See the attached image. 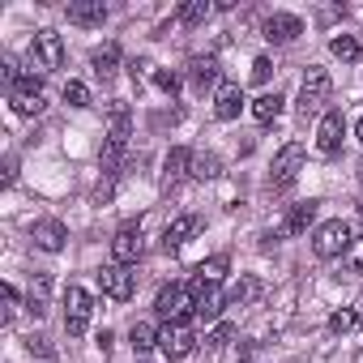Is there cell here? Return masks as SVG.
<instances>
[{"label":"cell","mask_w":363,"mask_h":363,"mask_svg":"<svg viewBox=\"0 0 363 363\" xmlns=\"http://www.w3.org/2000/svg\"><path fill=\"white\" fill-rule=\"evenodd\" d=\"M158 350H162L167 359H189V354L197 350L193 325H189V320H171V325H162V329H158Z\"/></svg>","instance_id":"cell-5"},{"label":"cell","mask_w":363,"mask_h":363,"mask_svg":"<svg viewBox=\"0 0 363 363\" xmlns=\"http://www.w3.org/2000/svg\"><path fill=\"white\" fill-rule=\"evenodd\" d=\"M193 291H197L193 316L197 320H218L223 308H227V291H218V282H197V278H193Z\"/></svg>","instance_id":"cell-12"},{"label":"cell","mask_w":363,"mask_h":363,"mask_svg":"<svg viewBox=\"0 0 363 363\" xmlns=\"http://www.w3.org/2000/svg\"><path fill=\"white\" fill-rule=\"evenodd\" d=\"M252 116H257V124L278 120V116H282V94H261V99L252 103Z\"/></svg>","instance_id":"cell-26"},{"label":"cell","mask_w":363,"mask_h":363,"mask_svg":"<svg viewBox=\"0 0 363 363\" xmlns=\"http://www.w3.org/2000/svg\"><path fill=\"white\" fill-rule=\"evenodd\" d=\"M48 291H52V282H48V274H35V286H30V295H26V312L39 320V316H48Z\"/></svg>","instance_id":"cell-23"},{"label":"cell","mask_w":363,"mask_h":363,"mask_svg":"<svg viewBox=\"0 0 363 363\" xmlns=\"http://www.w3.org/2000/svg\"><path fill=\"white\" fill-rule=\"evenodd\" d=\"M65 18L73 26H82V30H94V26L107 22V5H103V0H73V5L65 9Z\"/></svg>","instance_id":"cell-17"},{"label":"cell","mask_w":363,"mask_h":363,"mask_svg":"<svg viewBox=\"0 0 363 363\" xmlns=\"http://www.w3.org/2000/svg\"><path fill=\"white\" fill-rule=\"evenodd\" d=\"M244 111V86H235V82H223L218 90H214V116L227 124V120H235Z\"/></svg>","instance_id":"cell-18"},{"label":"cell","mask_w":363,"mask_h":363,"mask_svg":"<svg viewBox=\"0 0 363 363\" xmlns=\"http://www.w3.org/2000/svg\"><path fill=\"white\" fill-rule=\"evenodd\" d=\"M154 86H158V90H167V94H175V90H179V77H175V73H167V69H158V73H154Z\"/></svg>","instance_id":"cell-36"},{"label":"cell","mask_w":363,"mask_h":363,"mask_svg":"<svg viewBox=\"0 0 363 363\" xmlns=\"http://www.w3.org/2000/svg\"><path fill=\"white\" fill-rule=\"evenodd\" d=\"M359 184H363V158H359Z\"/></svg>","instance_id":"cell-41"},{"label":"cell","mask_w":363,"mask_h":363,"mask_svg":"<svg viewBox=\"0 0 363 363\" xmlns=\"http://www.w3.org/2000/svg\"><path fill=\"white\" fill-rule=\"evenodd\" d=\"M99 286H103V295L107 299H116V303H128L133 299V291H137V278H133V269L128 265H103L99 269Z\"/></svg>","instance_id":"cell-9"},{"label":"cell","mask_w":363,"mask_h":363,"mask_svg":"<svg viewBox=\"0 0 363 363\" xmlns=\"http://www.w3.org/2000/svg\"><path fill=\"white\" fill-rule=\"evenodd\" d=\"M30 240H35V248H43V252H65L69 227H65L60 218H39V223L30 227Z\"/></svg>","instance_id":"cell-15"},{"label":"cell","mask_w":363,"mask_h":363,"mask_svg":"<svg viewBox=\"0 0 363 363\" xmlns=\"http://www.w3.org/2000/svg\"><path fill=\"white\" fill-rule=\"evenodd\" d=\"M193 303H197L193 282H171V286H162V291H158L154 312L171 325V320H189V316H193Z\"/></svg>","instance_id":"cell-3"},{"label":"cell","mask_w":363,"mask_h":363,"mask_svg":"<svg viewBox=\"0 0 363 363\" xmlns=\"http://www.w3.org/2000/svg\"><path fill=\"white\" fill-rule=\"evenodd\" d=\"M30 65L39 73H52V69L65 65V43H60L56 30H35V39H30Z\"/></svg>","instance_id":"cell-7"},{"label":"cell","mask_w":363,"mask_h":363,"mask_svg":"<svg viewBox=\"0 0 363 363\" xmlns=\"http://www.w3.org/2000/svg\"><path fill=\"white\" fill-rule=\"evenodd\" d=\"M197 231H201V218H197V214H179V218H175V223L167 227V235H162V248H167V252L184 248V244H189V240H193Z\"/></svg>","instance_id":"cell-19"},{"label":"cell","mask_w":363,"mask_h":363,"mask_svg":"<svg viewBox=\"0 0 363 363\" xmlns=\"http://www.w3.org/2000/svg\"><path fill=\"white\" fill-rule=\"evenodd\" d=\"M206 18H210V5H206V0H189V5L179 9V26H201Z\"/></svg>","instance_id":"cell-29"},{"label":"cell","mask_w":363,"mask_h":363,"mask_svg":"<svg viewBox=\"0 0 363 363\" xmlns=\"http://www.w3.org/2000/svg\"><path fill=\"white\" fill-rule=\"evenodd\" d=\"M354 325H359V316H354L350 308H342V312H333V316H329V333H350Z\"/></svg>","instance_id":"cell-34"},{"label":"cell","mask_w":363,"mask_h":363,"mask_svg":"<svg viewBox=\"0 0 363 363\" xmlns=\"http://www.w3.org/2000/svg\"><path fill=\"white\" fill-rule=\"evenodd\" d=\"M269 77H274V60H269V56H257V60H252V82L265 86Z\"/></svg>","instance_id":"cell-35"},{"label":"cell","mask_w":363,"mask_h":363,"mask_svg":"<svg viewBox=\"0 0 363 363\" xmlns=\"http://www.w3.org/2000/svg\"><path fill=\"white\" fill-rule=\"evenodd\" d=\"M90 65H94V73H99L103 82H111V77L120 73V48H116V43H103V48H94Z\"/></svg>","instance_id":"cell-21"},{"label":"cell","mask_w":363,"mask_h":363,"mask_svg":"<svg viewBox=\"0 0 363 363\" xmlns=\"http://www.w3.org/2000/svg\"><path fill=\"white\" fill-rule=\"evenodd\" d=\"M223 171L218 154H193V179H214Z\"/></svg>","instance_id":"cell-28"},{"label":"cell","mask_w":363,"mask_h":363,"mask_svg":"<svg viewBox=\"0 0 363 363\" xmlns=\"http://www.w3.org/2000/svg\"><path fill=\"white\" fill-rule=\"evenodd\" d=\"M9 103H13V111H18V116H39V111L48 107L43 99H26V94H9Z\"/></svg>","instance_id":"cell-33"},{"label":"cell","mask_w":363,"mask_h":363,"mask_svg":"<svg viewBox=\"0 0 363 363\" xmlns=\"http://www.w3.org/2000/svg\"><path fill=\"white\" fill-rule=\"evenodd\" d=\"M189 82H193L197 94H206L210 86H223V82H218V60H214V56H193V60H189Z\"/></svg>","instance_id":"cell-20"},{"label":"cell","mask_w":363,"mask_h":363,"mask_svg":"<svg viewBox=\"0 0 363 363\" xmlns=\"http://www.w3.org/2000/svg\"><path fill=\"white\" fill-rule=\"evenodd\" d=\"M90 312H94V299L82 286H69L65 291V333L69 337H82L86 325H90Z\"/></svg>","instance_id":"cell-8"},{"label":"cell","mask_w":363,"mask_h":363,"mask_svg":"<svg viewBox=\"0 0 363 363\" xmlns=\"http://www.w3.org/2000/svg\"><path fill=\"white\" fill-rule=\"evenodd\" d=\"M184 175H193V150L171 145V150H167V158H162V193H171Z\"/></svg>","instance_id":"cell-14"},{"label":"cell","mask_w":363,"mask_h":363,"mask_svg":"<svg viewBox=\"0 0 363 363\" xmlns=\"http://www.w3.org/2000/svg\"><path fill=\"white\" fill-rule=\"evenodd\" d=\"M137 257H141V227L137 223H124L111 235V261L116 265H137Z\"/></svg>","instance_id":"cell-13"},{"label":"cell","mask_w":363,"mask_h":363,"mask_svg":"<svg viewBox=\"0 0 363 363\" xmlns=\"http://www.w3.org/2000/svg\"><path fill=\"white\" fill-rule=\"evenodd\" d=\"M0 303H5V308H0V320L9 325V320H13V312H18V286H9V282L0 286Z\"/></svg>","instance_id":"cell-31"},{"label":"cell","mask_w":363,"mask_h":363,"mask_svg":"<svg viewBox=\"0 0 363 363\" xmlns=\"http://www.w3.org/2000/svg\"><path fill=\"white\" fill-rule=\"evenodd\" d=\"M65 103L69 107H90V90L82 82H65Z\"/></svg>","instance_id":"cell-32"},{"label":"cell","mask_w":363,"mask_h":363,"mask_svg":"<svg viewBox=\"0 0 363 363\" xmlns=\"http://www.w3.org/2000/svg\"><path fill=\"white\" fill-rule=\"evenodd\" d=\"M354 137H359V141H363V116H359V124H354Z\"/></svg>","instance_id":"cell-40"},{"label":"cell","mask_w":363,"mask_h":363,"mask_svg":"<svg viewBox=\"0 0 363 363\" xmlns=\"http://www.w3.org/2000/svg\"><path fill=\"white\" fill-rule=\"evenodd\" d=\"M26 346H30V354H39V359H56V350L48 346V337H35V333H30Z\"/></svg>","instance_id":"cell-37"},{"label":"cell","mask_w":363,"mask_h":363,"mask_svg":"<svg viewBox=\"0 0 363 363\" xmlns=\"http://www.w3.org/2000/svg\"><path fill=\"white\" fill-rule=\"evenodd\" d=\"M329 52H333L337 60H346V65H359V60H363V48H359L354 35H337V39L329 43Z\"/></svg>","instance_id":"cell-25"},{"label":"cell","mask_w":363,"mask_h":363,"mask_svg":"<svg viewBox=\"0 0 363 363\" xmlns=\"http://www.w3.org/2000/svg\"><path fill=\"white\" fill-rule=\"evenodd\" d=\"M350 223H342V218H329V223H320L316 227V235H312V252L320 257V261H333V257H342V252H350Z\"/></svg>","instance_id":"cell-4"},{"label":"cell","mask_w":363,"mask_h":363,"mask_svg":"<svg viewBox=\"0 0 363 363\" xmlns=\"http://www.w3.org/2000/svg\"><path fill=\"white\" fill-rule=\"evenodd\" d=\"M128 346H133L137 354L154 350V346H158V329H154V325H145V320H137V325L128 329Z\"/></svg>","instance_id":"cell-24"},{"label":"cell","mask_w":363,"mask_h":363,"mask_svg":"<svg viewBox=\"0 0 363 363\" xmlns=\"http://www.w3.org/2000/svg\"><path fill=\"white\" fill-rule=\"evenodd\" d=\"M316 201H299V206H291L286 214H282V223L269 231V240H295V235H303L312 223H316Z\"/></svg>","instance_id":"cell-10"},{"label":"cell","mask_w":363,"mask_h":363,"mask_svg":"<svg viewBox=\"0 0 363 363\" xmlns=\"http://www.w3.org/2000/svg\"><path fill=\"white\" fill-rule=\"evenodd\" d=\"M342 137H346V116H342L337 107H329V111L320 116V124H316V150L329 158V154L342 150Z\"/></svg>","instance_id":"cell-11"},{"label":"cell","mask_w":363,"mask_h":363,"mask_svg":"<svg viewBox=\"0 0 363 363\" xmlns=\"http://www.w3.org/2000/svg\"><path fill=\"white\" fill-rule=\"evenodd\" d=\"M128 137H133V111L124 107V103H111L107 107V141H103V150H99V171L111 179L116 175V167H120V158H124V150H128Z\"/></svg>","instance_id":"cell-1"},{"label":"cell","mask_w":363,"mask_h":363,"mask_svg":"<svg viewBox=\"0 0 363 363\" xmlns=\"http://www.w3.org/2000/svg\"><path fill=\"white\" fill-rule=\"evenodd\" d=\"M303 158H308V150H303L299 141H286V145L278 150L274 167H269V189H291L295 175H299V167H303Z\"/></svg>","instance_id":"cell-6"},{"label":"cell","mask_w":363,"mask_h":363,"mask_svg":"<svg viewBox=\"0 0 363 363\" xmlns=\"http://www.w3.org/2000/svg\"><path fill=\"white\" fill-rule=\"evenodd\" d=\"M346 257H350V269H354V274H363V240H359V244H354Z\"/></svg>","instance_id":"cell-38"},{"label":"cell","mask_w":363,"mask_h":363,"mask_svg":"<svg viewBox=\"0 0 363 363\" xmlns=\"http://www.w3.org/2000/svg\"><path fill=\"white\" fill-rule=\"evenodd\" d=\"M13 179H18V158L9 154V158H5V184H13Z\"/></svg>","instance_id":"cell-39"},{"label":"cell","mask_w":363,"mask_h":363,"mask_svg":"<svg viewBox=\"0 0 363 363\" xmlns=\"http://www.w3.org/2000/svg\"><path fill=\"white\" fill-rule=\"evenodd\" d=\"M231 337H235V325H218V329L206 337V350H210V354H223V350L231 346Z\"/></svg>","instance_id":"cell-30"},{"label":"cell","mask_w":363,"mask_h":363,"mask_svg":"<svg viewBox=\"0 0 363 363\" xmlns=\"http://www.w3.org/2000/svg\"><path fill=\"white\" fill-rule=\"evenodd\" d=\"M359 227H363V206H359Z\"/></svg>","instance_id":"cell-42"},{"label":"cell","mask_w":363,"mask_h":363,"mask_svg":"<svg viewBox=\"0 0 363 363\" xmlns=\"http://www.w3.org/2000/svg\"><path fill=\"white\" fill-rule=\"evenodd\" d=\"M261 30H265V39H269V43H278V48H282V43H295V39L303 35V22H299L295 13H269V18L261 22Z\"/></svg>","instance_id":"cell-16"},{"label":"cell","mask_w":363,"mask_h":363,"mask_svg":"<svg viewBox=\"0 0 363 363\" xmlns=\"http://www.w3.org/2000/svg\"><path fill=\"white\" fill-rule=\"evenodd\" d=\"M257 295H261V278L240 274V278L231 282V291H227V303H231V308H244V303H252Z\"/></svg>","instance_id":"cell-22"},{"label":"cell","mask_w":363,"mask_h":363,"mask_svg":"<svg viewBox=\"0 0 363 363\" xmlns=\"http://www.w3.org/2000/svg\"><path fill=\"white\" fill-rule=\"evenodd\" d=\"M329 94H333V77H329V69H320V65H308V73H303V82H299V120H308V116H325L329 107Z\"/></svg>","instance_id":"cell-2"},{"label":"cell","mask_w":363,"mask_h":363,"mask_svg":"<svg viewBox=\"0 0 363 363\" xmlns=\"http://www.w3.org/2000/svg\"><path fill=\"white\" fill-rule=\"evenodd\" d=\"M227 269H231V257H227V252H218V257H210V261H201V265H197V282H218Z\"/></svg>","instance_id":"cell-27"}]
</instances>
